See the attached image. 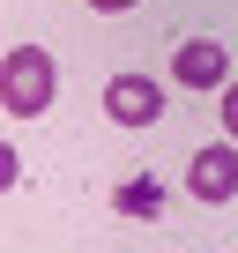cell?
Here are the masks:
<instances>
[{
	"instance_id": "6",
	"label": "cell",
	"mask_w": 238,
	"mask_h": 253,
	"mask_svg": "<svg viewBox=\"0 0 238 253\" xmlns=\"http://www.w3.org/2000/svg\"><path fill=\"white\" fill-rule=\"evenodd\" d=\"M216 112H223V134H238V75L216 89Z\"/></svg>"
},
{
	"instance_id": "5",
	"label": "cell",
	"mask_w": 238,
	"mask_h": 253,
	"mask_svg": "<svg viewBox=\"0 0 238 253\" xmlns=\"http://www.w3.org/2000/svg\"><path fill=\"white\" fill-rule=\"evenodd\" d=\"M119 209H127V216H157L164 209V179H149V171L127 179V186H119Z\"/></svg>"
},
{
	"instance_id": "7",
	"label": "cell",
	"mask_w": 238,
	"mask_h": 253,
	"mask_svg": "<svg viewBox=\"0 0 238 253\" xmlns=\"http://www.w3.org/2000/svg\"><path fill=\"white\" fill-rule=\"evenodd\" d=\"M89 8H97V15H127L134 0H89Z\"/></svg>"
},
{
	"instance_id": "4",
	"label": "cell",
	"mask_w": 238,
	"mask_h": 253,
	"mask_svg": "<svg viewBox=\"0 0 238 253\" xmlns=\"http://www.w3.org/2000/svg\"><path fill=\"white\" fill-rule=\"evenodd\" d=\"M171 75H179V89H223L231 82V52L216 38H186L179 60H171Z\"/></svg>"
},
{
	"instance_id": "2",
	"label": "cell",
	"mask_w": 238,
	"mask_h": 253,
	"mask_svg": "<svg viewBox=\"0 0 238 253\" xmlns=\"http://www.w3.org/2000/svg\"><path fill=\"white\" fill-rule=\"evenodd\" d=\"M186 194L194 201H231L238 194V142H208V149H194L186 157Z\"/></svg>"
},
{
	"instance_id": "3",
	"label": "cell",
	"mask_w": 238,
	"mask_h": 253,
	"mask_svg": "<svg viewBox=\"0 0 238 253\" xmlns=\"http://www.w3.org/2000/svg\"><path fill=\"white\" fill-rule=\"evenodd\" d=\"M157 112H164V82H149V75H112V82H104V119L149 126Z\"/></svg>"
},
{
	"instance_id": "1",
	"label": "cell",
	"mask_w": 238,
	"mask_h": 253,
	"mask_svg": "<svg viewBox=\"0 0 238 253\" xmlns=\"http://www.w3.org/2000/svg\"><path fill=\"white\" fill-rule=\"evenodd\" d=\"M60 89V67L45 45H15L8 60H0V104H8V119H38Z\"/></svg>"
}]
</instances>
